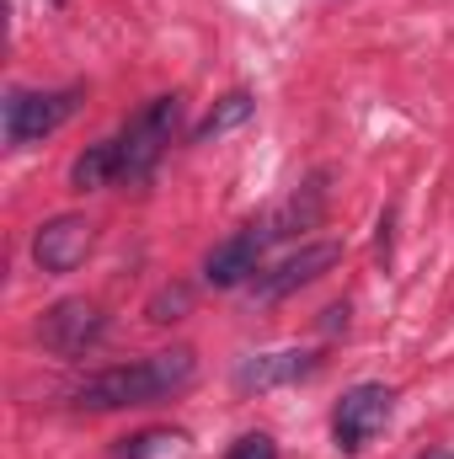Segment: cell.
<instances>
[{"instance_id": "7a4b0ae2", "label": "cell", "mask_w": 454, "mask_h": 459, "mask_svg": "<svg viewBox=\"0 0 454 459\" xmlns=\"http://www.w3.org/2000/svg\"><path fill=\"white\" fill-rule=\"evenodd\" d=\"M177 123H182V97H155V102H144L139 113L128 117V123L113 134L118 182H144V177L161 166V155L171 150Z\"/></svg>"}, {"instance_id": "5b68a950", "label": "cell", "mask_w": 454, "mask_h": 459, "mask_svg": "<svg viewBox=\"0 0 454 459\" xmlns=\"http://www.w3.org/2000/svg\"><path fill=\"white\" fill-rule=\"evenodd\" d=\"M102 337H108V316L92 299H59L38 321V342L48 347L54 358H86Z\"/></svg>"}, {"instance_id": "277c9868", "label": "cell", "mask_w": 454, "mask_h": 459, "mask_svg": "<svg viewBox=\"0 0 454 459\" xmlns=\"http://www.w3.org/2000/svg\"><path fill=\"white\" fill-rule=\"evenodd\" d=\"M390 411H396V390L380 385V379H363V385L342 390L337 411H332V438H337V449L342 455H363V449L385 433Z\"/></svg>"}, {"instance_id": "2e32d148", "label": "cell", "mask_w": 454, "mask_h": 459, "mask_svg": "<svg viewBox=\"0 0 454 459\" xmlns=\"http://www.w3.org/2000/svg\"><path fill=\"white\" fill-rule=\"evenodd\" d=\"M321 326H327V332H347V305H332V310H327V321H321Z\"/></svg>"}, {"instance_id": "30bf717a", "label": "cell", "mask_w": 454, "mask_h": 459, "mask_svg": "<svg viewBox=\"0 0 454 459\" xmlns=\"http://www.w3.org/2000/svg\"><path fill=\"white\" fill-rule=\"evenodd\" d=\"M321 182H327V177H310V182H305V187H300L289 204H278V209L262 220L273 240H284V235H300V230H310L321 214H327V187H321Z\"/></svg>"}, {"instance_id": "5bb4252c", "label": "cell", "mask_w": 454, "mask_h": 459, "mask_svg": "<svg viewBox=\"0 0 454 459\" xmlns=\"http://www.w3.org/2000/svg\"><path fill=\"white\" fill-rule=\"evenodd\" d=\"M225 459H278V444H273L267 433H240L225 449Z\"/></svg>"}, {"instance_id": "e0dca14e", "label": "cell", "mask_w": 454, "mask_h": 459, "mask_svg": "<svg viewBox=\"0 0 454 459\" xmlns=\"http://www.w3.org/2000/svg\"><path fill=\"white\" fill-rule=\"evenodd\" d=\"M417 459H454V449H423Z\"/></svg>"}, {"instance_id": "8992f818", "label": "cell", "mask_w": 454, "mask_h": 459, "mask_svg": "<svg viewBox=\"0 0 454 459\" xmlns=\"http://www.w3.org/2000/svg\"><path fill=\"white\" fill-rule=\"evenodd\" d=\"M337 262H342V246H337V240H305L294 256H284V262H273V267H262V273L251 278V299H262V305L289 299L294 289L316 283V278H321V273H332Z\"/></svg>"}, {"instance_id": "3957f363", "label": "cell", "mask_w": 454, "mask_h": 459, "mask_svg": "<svg viewBox=\"0 0 454 459\" xmlns=\"http://www.w3.org/2000/svg\"><path fill=\"white\" fill-rule=\"evenodd\" d=\"M75 113H81V86H59V91L11 86L5 102H0V128H5V144L11 150H27V144L59 134Z\"/></svg>"}, {"instance_id": "6da1fadb", "label": "cell", "mask_w": 454, "mask_h": 459, "mask_svg": "<svg viewBox=\"0 0 454 459\" xmlns=\"http://www.w3.org/2000/svg\"><path fill=\"white\" fill-rule=\"evenodd\" d=\"M193 379H198V352L193 347H166V352H150V358H134V363H113V368H97V374L75 379L70 385V406L75 411L155 406V401L182 395Z\"/></svg>"}, {"instance_id": "ba28073f", "label": "cell", "mask_w": 454, "mask_h": 459, "mask_svg": "<svg viewBox=\"0 0 454 459\" xmlns=\"http://www.w3.org/2000/svg\"><path fill=\"white\" fill-rule=\"evenodd\" d=\"M310 374H321V352L316 347H273V352H251V358H240L235 363V390H284V385H300V379H310Z\"/></svg>"}, {"instance_id": "9c48e42d", "label": "cell", "mask_w": 454, "mask_h": 459, "mask_svg": "<svg viewBox=\"0 0 454 459\" xmlns=\"http://www.w3.org/2000/svg\"><path fill=\"white\" fill-rule=\"evenodd\" d=\"M273 246V235L267 225L257 220V225L235 230L230 240H220L209 256H204V283L209 289H240V283H251L257 273H262V251Z\"/></svg>"}, {"instance_id": "52a82bcc", "label": "cell", "mask_w": 454, "mask_h": 459, "mask_svg": "<svg viewBox=\"0 0 454 459\" xmlns=\"http://www.w3.org/2000/svg\"><path fill=\"white\" fill-rule=\"evenodd\" d=\"M92 246H97V225L86 214H54V220H43L38 235H32V262L43 273L65 278V273H75L92 256Z\"/></svg>"}, {"instance_id": "7c38bea8", "label": "cell", "mask_w": 454, "mask_h": 459, "mask_svg": "<svg viewBox=\"0 0 454 459\" xmlns=\"http://www.w3.org/2000/svg\"><path fill=\"white\" fill-rule=\"evenodd\" d=\"M251 113H257V97H251V91H225V97L209 108V117L193 128V144H209V139H220L230 128H240Z\"/></svg>"}, {"instance_id": "8fae6325", "label": "cell", "mask_w": 454, "mask_h": 459, "mask_svg": "<svg viewBox=\"0 0 454 459\" xmlns=\"http://www.w3.org/2000/svg\"><path fill=\"white\" fill-rule=\"evenodd\" d=\"M113 182H118V144L113 139H97V144H86L70 160V187L75 193H102Z\"/></svg>"}, {"instance_id": "9a60e30c", "label": "cell", "mask_w": 454, "mask_h": 459, "mask_svg": "<svg viewBox=\"0 0 454 459\" xmlns=\"http://www.w3.org/2000/svg\"><path fill=\"white\" fill-rule=\"evenodd\" d=\"M161 444H177V433H139V438H123L118 459H150Z\"/></svg>"}, {"instance_id": "4fadbf2b", "label": "cell", "mask_w": 454, "mask_h": 459, "mask_svg": "<svg viewBox=\"0 0 454 459\" xmlns=\"http://www.w3.org/2000/svg\"><path fill=\"white\" fill-rule=\"evenodd\" d=\"M193 310V289L188 283H171V289H161L150 305H144V316L155 321V326H171V321H182Z\"/></svg>"}]
</instances>
